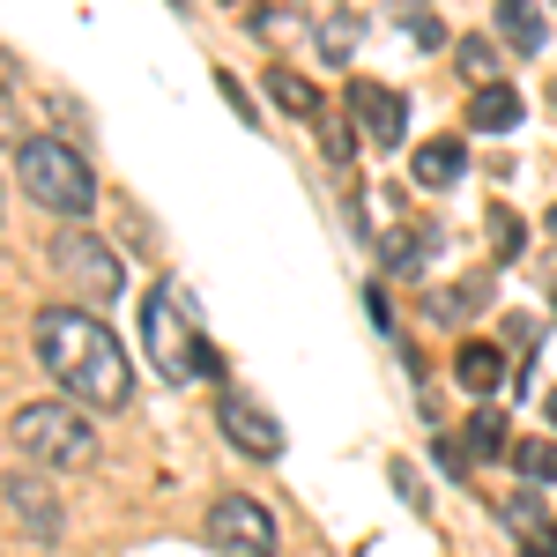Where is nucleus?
Here are the masks:
<instances>
[{
    "label": "nucleus",
    "mask_w": 557,
    "mask_h": 557,
    "mask_svg": "<svg viewBox=\"0 0 557 557\" xmlns=\"http://www.w3.org/2000/svg\"><path fill=\"white\" fill-rule=\"evenodd\" d=\"M498 30H506V45L528 52V60H543V45H550V23L535 15V0H498Z\"/></svg>",
    "instance_id": "13"
},
{
    "label": "nucleus",
    "mask_w": 557,
    "mask_h": 557,
    "mask_svg": "<svg viewBox=\"0 0 557 557\" xmlns=\"http://www.w3.org/2000/svg\"><path fill=\"white\" fill-rule=\"evenodd\" d=\"M394 491H401L409 506H424V491H417V469H409V461H394Z\"/></svg>",
    "instance_id": "25"
},
{
    "label": "nucleus",
    "mask_w": 557,
    "mask_h": 557,
    "mask_svg": "<svg viewBox=\"0 0 557 557\" xmlns=\"http://www.w3.org/2000/svg\"><path fill=\"white\" fill-rule=\"evenodd\" d=\"M52 268L67 275L75 298H120V290H127V260L112 253V238H97L89 223H60V238H52Z\"/></svg>",
    "instance_id": "5"
},
{
    "label": "nucleus",
    "mask_w": 557,
    "mask_h": 557,
    "mask_svg": "<svg viewBox=\"0 0 557 557\" xmlns=\"http://www.w3.org/2000/svg\"><path fill=\"white\" fill-rule=\"evenodd\" d=\"M543 231H550V238H557V209H550V215H543Z\"/></svg>",
    "instance_id": "27"
},
{
    "label": "nucleus",
    "mask_w": 557,
    "mask_h": 557,
    "mask_svg": "<svg viewBox=\"0 0 557 557\" xmlns=\"http://www.w3.org/2000/svg\"><path fill=\"white\" fill-rule=\"evenodd\" d=\"M454 380L469 386L475 401H491V394L506 386V349H498V343H461V349H454Z\"/></svg>",
    "instance_id": "11"
},
{
    "label": "nucleus",
    "mask_w": 557,
    "mask_h": 557,
    "mask_svg": "<svg viewBox=\"0 0 557 557\" xmlns=\"http://www.w3.org/2000/svg\"><path fill=\"white\" fill-rule=\"evenodd\" d=\"M215 89H223V97H231V104H238V112H246V120H253V97H246V83H238V75H231V67H223V75H215Z\"/></svg>",
    "instance_id": "24"
},
{
    "label": "nucleus",
    "mask_w": 557,
    "mask_h": 557,
    "mask_svg": "<svg viewBox=\"0 0 557 557\" xmlns=\"http://www.w3.org/2000/svg\"><path fill=\"white\" fill-rule=\"evenodd\" d=\"M550 550H557V528H550Z\"/></svg>",
    "instance_id": "29"
},
{
    "label": "nucleus",
    "mask_w": 557,
    "mask_h": 557,
    "mask_svg": "<svg viewBox=\"0 0 557 557\" xmlns=\"http://www.w3.org/2000/svg\"><path fill=\"white\" fill-rule=\"evenodd\" d=\"M30 335H38V364H45L60 386H67V401L104 409V417L134 401L127 349H120V335H112L97 312H83V305H45Z\"/></svg>",
    "instance_id": "1"
},
{
    "label": "nucleus",
    "mask_w": 557,
    "mask_h": 557,
    "mask_svg": "<svg viewBox=\"0 0 557 557\" xmlns=\"http://www.w3.org/2000/svg\"><path fill=\"white\" fill-rule=\"evenodd\" d=\"M454 52H461V60H454L461 75H475V83H498V45H491V38H454Z\"/></svg>",
    "instance_id": "18"
},
{
    "label": "nucleus",
    "mask_w": 557,
    "mask_h": 557,
    "mask_svg": "<svg viewBox=\"0 0 557 557\" xmlns=\"http://www.w3.org/2000/svg\"><path fill=\"white\" fill-rule=\"evenodd\" d=\"M268 97H275V104H283L290 120H320V112H327V97H320V89L305 83L298 67H283V60L268 67Z\"/></svg>",
    "instance_id": "14"
},
{
    "label": "nucleus",
    "mask_w": 557,
    "mask_h": 557,
    "mask_svg": "<svg viewBox=\"0 0 557 557\" xmlns=\"http://www.w3.org/2000/svg\"><path fill=\"white\" fill-rule=\"evenodd\" d=\"M469 454H475V461L513 454V438H506V409H491V401H475V409H469Z\"/></svg>",
    "instance_id": "16"
},
{
    "label": "nucleus",
    "mask_w": 557,
    "mask_h": 557,
    "mask_svg": "<svg viewBox=\"0 0 557 557\" xmlns=\"http://www.w3.org/2000/svg\"><path fill=\"white\" fill-rule=\"evenodd\" d=\"M349 45H357V15H327L320 23V52L327 60H349Z\"/></svg>",
    "instance_id": "20"
},
{
    "label": "nucleus",
    "mask_w": 557,
    "mask_h": 557,
    "mask_svg": "<svg viewBox=\"0 0 557 557\" xmlns=\"http://www.w3.org/2000/svg\"><path fill=\"white\" fill-rule=\"evenodd\" d=\"M15 446L38 454L45 469H89L97 461V431H89V417H75V401H30V409H15Z\"/></svg>",
    "instance_id": "4"
},
{
    "label": "nucleus",
    "mask_w": 557,
    "mask_h": 557,
    "mask_svg": "<svg viewBox=\"0 0 557 557\" xmlns=\"http://www.w3.org/2000/svg\"><path fill=\"white\" fill-rule=\"evenodd\" d=\"M409 178L431 186V194H446V186H461V178H469V149H461L454 134H431L424 149L409 157Z\"/></svg>",
    "instance_id": "10"
},
{
    "label": "nucleus",
    "mask_w": 557,
    "mask_h": 557,
    "mask_svg": "<svg viewBox=\"0 0 557 557\" xmlns=\"http://www.w3.org/2000/svg\"><path fill=\"white\" fill-rule=\"evenodd\" d=\"M8 513L23 520L38 543H60L67 535V506H60V491L45 475H8Z\"/></svg>",
    "instance_id": "9"
},
{
    "label": "nucleus",
    "mask_w": 557,
    "mask_h": 557,
    "mask_svg": "<svg viewBox=\"0 0 557 557\" xmlns=\"http://www.w3.org/2000/svg\"><path fill=\"white\" fill-rule=\"evenodd\" d=\"M209 550L215 557H275L283 550V535H275V513L260 506V498H246V491H231V498H215L209 506Z\"/></svg>",
    "instance_id": "6"
},
{
    "label": "nucleus",
    "mask_w": 557,
    "mask_h": 557,
    "mask_svg": "<svg viewBox=\"0 0 557 557\" xmlns=\"http://www.w3.org/2000/svg\"><path fill=\"white\" fill-rule=\"evenodd\" d=\"M409 38H417V45H424V52H431V45H446V23H438V15H424V8H417V15H409Z\"/></svg>",
    "instance_id": "23"
},
{
    "label": "nucleus",
    "mask_w": 557,
    "mask_h": 557,
    "mask_svg": "<svg viewBox=\"0 0 557 557\" xmlns=\"http://www.w3.org/2000/svg\"><path fill=\"white\" fill-rule=\"evenodd\" d=\"M483 298H491V275H469V283H454V290L431 305V312H438V320H469V312H475Z\"/></svg>",
    "instance_id": "19"
},
{
    "label": "nucleus",
    "mask_w": 557,
    "mask_h": 557,
    "mask_svg": "<svg viewBox=\"0 0 557 557\" xmlns=\"http://www.w3.org/2000/svg\"><path fill=\"white\" fill-rule=\"evenodd\" d=\"M491 246H498V260H520L528 238H520V215L513 209H491Z\"/></svg>",
    "instance_id": "21"
},
{
    "label": "nucleus",
    "mask_w": 557,
    "mask_h": 557,
    "mask_svg": "<svg viewBox=\"0 0 557 557\" xmlns=\"http://www.w3.org/2000/svg\"><path fill=\"white\" fill-rule=\"evenodd\" d=\"M141 349L157 357V372L164 380H223V349L201 335V320H194V298L178 290V283H157L149 298H141Z\"/></svg>",
    "instance_id": "2"
},
{
    "label": "nucleus",
    "mask_w": 557,
    "mask_h": 557,
    "mask_svg": "<svg viewBox=\"0 0 557 557\" xmlns=\"http://www.w3.org/2000/svg\"><path fill=\"white\" fill-rule=\"evenodd\" d=\"M15 178H23V194H30L45 215H60V223H83V215L97 209L89 164L67 149V141H52V134H38V141L15 149Z\"/></svg>",
    "instance_id": "3"
},
{
    "label": "nucleus",
    "mask_w": 557,
    "mask_h": 557,
    "mask_svg": "<svg viewBox=\"0 0 557 557\" xmlns=\"http://www.w3.org/2000/svg\"><path fill=\"white\" fill-rule=\"evenodd\" d=\"M0 238H8V215H0Z\"/></svg>",
    "instance_id": "28"
},
{
    "label": "nucleus",
    "mask_w": 557,
    "mask_h": 557,
    "mask_svg": "<svg viewBox=\"0 0 557 557\" xmlns=\"http://www.w3.org/2000/svg\"><path fill=\"white\" fill-rule=\"evenodd\" d=\"M506 528H520V535H535V528H543V506H535V483H528L520 498H506Z\"/></svg>",
    "instance_id": "22"
},
{
    "label": "nucleus",
    "mask_w": 557,
    "mask_h": 557,
    "mask_svg": "<svg viewBox=\"0 0 557 557\" xmlns=\"http://www.w3.org/2000/svg\"><path fill=\"white\" fill-rule=\"evenodd\" d=\"M215 417H223V438H231L238 454H253V461H275V454H283V424H275L260 401L223 394V401H215Z\"/></svg>",
    "instance_id": "8"
},
{
    "label": "nucleus",
    "mask_w": 557,
    "mask_h": 557,
    "mask_svg": "<svg viewBox=\"0 0 557 557\" xmlns=\"http://www.w3.org/2000/svg\"><path fill=\"white\" fill-rule=\"evenodd\" d=\"M513 469H520V483H557V438H520L513 446Z\"/></svg>",
    "instance_id": "17"
},
{
    "label": "nucleus",
    "mask_w": 557,
    "mask_h": 557,
    "mask_svg": "<svg viewBox=\"0 0 557 557\" xmlns=\"http://www.w3.org/2000/svg\"><path fill=\"white\" fill-rule=\"evenodd\" d=\"M343 112L357 127V141H372V149H401V134H409V104H401V89H386V83H349Z\"/></svg>",
    "instance_id": "7"
},
{
    "label": "nucleus",
    "mask_w": 557,
    "mask_h": 557,
    "mask_svg": "<svg viewBox=\"0 0 557 557\" xmlns=\"http://www.w3.org/2000/svg\"><path fill=\"white\" fill-rule=\"evenodd\" d=\"M431 253H438V231H394V238H380L386 275H424Z\"/></svg>",
    "instance_id": "15"
},
{
    "label": "nucleus",
    "mask_w": 557,
    "mask_h": 557,
    "mask_svg": "<svg viewBox=\"0 0 557 557\" xmlns=\"http://www.w3.org/2000/svg\"><path fill=\"white\" fill-rule=\"evenodd\" d=\"M528 120V104H520L513 83H475V104H469V127L475 134H513Z\"/></svg>",
    "instance_id": "12"
},
{
    "label": "nucleus",
    "mask_w": 557,
    "mask_h": 557,
    "mask_svg": "<svg viewBox=\"0 0 557 557\" xmlns=\"http://www.w3.org/2000/svg\"><path fill=\"white\" fill-rule=\"evenodd\" d=\"M543 417H550V431H557V386H550V394H543Z\"/></svg>",
    "instance_id": "26"
}]
</instances>
